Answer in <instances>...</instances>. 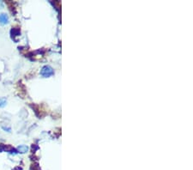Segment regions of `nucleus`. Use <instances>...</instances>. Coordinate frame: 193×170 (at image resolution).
Returning a JSON list of instances; mask_svg holds the SVG:
<instances>
[{
  "label": "nucleus",
  "mask_w": 193,
  "mask_h": 170,
  "mask_svg": "<svg viewBox=\"0 0 193 170\" xmlns=\"http://www.w3.org/2000/svg\"><path fill=\"white\" fill-rule=\"evenodd\" d=\"M54 74V71L51 66L49 65H45L42 67V69L41 70V75L44 77H49L51 76H52Z\"/></svg>",
  "instance_id": "nucleus-1"
},
{
  "label": "nucleus",
  "mask_w": 193,
  "mask_h": 170,
  "mask_svg": "<svg viewBox=\"0 0 193 170\" xmlns=\"http://www.w3.org/2000/svg\"><path fill=\"white\" fill-rule=\"evenodd\" d=\"M8 21H9V17L6 14H4V13L0 14V23L6 24L8 23Z\"/></svg>",
  "instance_id": "nucleus-2"
},
{
  "label": "nucleus",
  "mask_w": 193,
  "mask_h": 170,
  "mask_svg": "<svg viewBox=\"0 0 193 170\" xmlns=\"http://www.w3.org/2000/svg\"><path fill=\"white\" fill-rule=\"evenodd\" d=\"M17 150H18V152L24 154V153L28 152V146H26V145H19V146L17 147Z\"/></svg>",
  "instance_id": "nucleus-3"
},
{
  "label": "nucleus",
  "mask_w": 193,
  "mask_h": 170,
  "mask_svg": "<svg viewBox=\"0 0 193 170\" xmlns=\"http://www.w3.org/2000/svg\"><path fill=\"white\" fill-rule=\"evenodd\" d=\"M6 103H7L6 98H4V97H3V98H0V107H5V106H6Z\"/></svg>",
  "instance_id": "nucleus-4"
},
{
  "label": "nucleus",
  "mask_w": 193,
  "mask_h": 170,
  "mask_svg": "<svg viewBox=\"0 0 193 170\" xmlns=\"http://www.w3.org/2000/svg\"><path fill=\"white\" fill-rule=\"evenodd\" d=\"M2 8H4V3L0 1V9H2Z\"/></svg>",
  "instance_id": "nucleus-5"
}]
</instances>
